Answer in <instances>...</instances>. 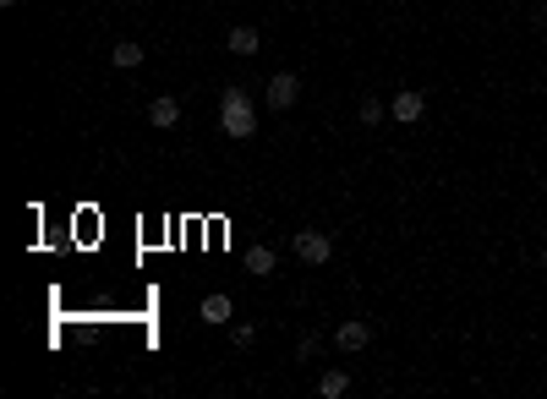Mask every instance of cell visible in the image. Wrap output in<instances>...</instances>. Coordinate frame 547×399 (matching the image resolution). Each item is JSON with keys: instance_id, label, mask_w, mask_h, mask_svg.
I'll return each mask as SVG.
<instances>
[{"instance_id": "obj_1", "label": "cell", "mask_w": 547, "mask_h": 399, "mask_svg": "<svg viewBox=\"0 0 547 399\" xmlns=\"http://www.w3.org/2000/svg\"><path fill=\"white\" fill-rule=\"evenodd\" d=\"M219 126H225V137H236V142H247V137L258 131V110H252L247 88H225V93H219Z\"/></svg>"}, {"instance_id": "obj_2", "label": "cell", "mask_w": 547, "mask_h": 399, "mask_svg": "<svg viewBox=\"0 0 547 399\" xmlns=\"http://www.w3.org/2000/svg\"><path fill=\"white\" fill-rule=\"evenodd\" d=\"M290 252H296L301 263H312V268H318V263H329V257H334V241H329L323 230H296V236H290Z\"/></svg>"}, {"instance_id": "obj_3", "label": "cell", "mask_w": 547, "mask_h": 399, "mask_svg": "<svg viewBox=\"0 0 547 399\" xmlns=\"http://www.w3.org/2000/svg\"><path fill=\"white\" fill-rule=\"evenodd\" d=\"M389 115H394V121H400V126H416V121H422V115H427V99H422V93H416V88H400V93H394V99H389Z\"/></svg>"}, {"instance_id": "obj_4", "label": "cell", "mask_w": 547, "mask_h": 399, "mask_svg": "<svg viewBox=\"0 0 547 399\" xmlns=\"http://www.w3.org/2000/svg\"><path fill=\"white\" fill-rule=\"evenodd\" d=\"M296 93H301V77H296V71L268 77V110H296Z\"/></svg>"}, {"instance_id": "obj_5", "label": "cell", "mask_w": 547, "mask_h": 399, "mask_svg": "<svg viewBox=\"0 0 547 399\" xmlns=\"http://www.w3.org/2000/svg\"><path fill=\"white\" fill-rule=\"evenodd\" d=\"M334 345H340L345 356H356V351H367V345H373V323H362V318H351V323H340V329H334Z\"/></svg>"}, {"instance_id": "obj_6", "label": "cell", "mask_w": 547, "mask_h": 399, "mask_svg": "<svg viewBox=\"0 0 547 399\" xmlns=\"http://www.w3.org/2000/svg\"><path fill=\"white\" fill-rule=\"evenodd\" d=\"M241 263H247V274H258V279H268V274L279 268V252H274V247H258V241H252V247L241 252Z\"/></svg>"}, {"instance_id": "obj_7", "label": "cell", "mask_w": 547, "mask_h": 399, "mask_svg": "<svg viewBox=\"0 0 547 399\" xmlns=\"http://www.w3.org/2000/svg\"><path fill=\"white\" fill-rule=\"evenodd\" d=\"M225 44H230V55H258V49H263V33H258L252 22H236Z\"/></svg>"}, {"instance_id": "obj_8", "label": "cell", "mask_w": 547, "mask_h": 399, "mask_svg": "<svg viewBox=\"0 0 547 399\" xmlns=\"http://www.w3.org/2000/svg\"><path fill=\"white\" fill-rule=\"evenodd\" d=\"M181 121V99H170V93H159L153 104H148V126H159V131H170Z\"/></svg>"}, {"instance_id": "obj_9", "label": "cell", "mask_w": 547, "mask_h": 399, "mask_svg": "<svg viewBox=\"0 0 547 399\" xmlns=\"http://www.w3.org/2000/svg\"><path fill=\"white\" fill-rule=\"evenodd\" d=\"M142 60H148V55H142V44H137V38H121V44L110 49V66H121V71H137Z\"/></svg>"}, {"instance_id": "obj_10", "label": "cell", "mask_w": 547, "mask_h": 399, "mask_svg": "<svg viewBox=\"0 0 547 399\" xmlns=\"http://www.w3.org/2000/svg\"><path fill=\"white\" fill-rule=\"evenodd\" d=\"M197 318H203V323H230V318H236V307H230V296H203Z\"/></svg>"}, {"instance_id": "obj_11", "label": "cell", "mask_w": 547, "mask_h": 399, "mask_svg": "<svg viewBox=\"0 0 547 399\" xmlns=\"http://www.w3.org/2000/svg\"><path fill=\"white\" fill-rule=\"evenodd\" d=\"M384 115H389V104H384L378 93H367V99L356 104V121H362V126H384Z\"/></svg>"}, {"instance_id": "obj_12", "label": "cell", "mask_w": 547, "mask_h": 399, "mask_svg": "<svg viewBox=\"0 0 547 399\" xmlns=\"http://www.w3.org/2000/svg\"><path fill=\"white\" fill-rule=\"evenodd\" d=\"M345 389H351V373H323V378H318V394L323 399H340Z\"/></svg>"}, {"instance_id": "obj_13", "label": "cell", "mask_w": 547, "mask_h": 399, "mask_svg": "<svg viewBox=\"0 0 547 399\" xmlns=\"http://www.w3.org/2000/svg\"><path fill=\"white\" fill-rule=\"evenodd\" d=\"M230 345H236V351H252V345H258V329H252V323H236V329H230Z\"/></svg>"}, {"instance_id": "obj_14", "label": "cell", "mask_w": 547, "mask_h": 399, "mask_svg": "<svg viewBox=\"0 0 547 399\" xmlns=\"http://www.w3.org/2000/svg\"><path fill=\"white\" fill-rule=\"evenodd\" d=\"M71 334H77V345H93V340H99V334H104V329H99V323H93V318H82V323H77V329H71Z\"/></svg>"}, {"instance_id": "obj_15", "label": "cell", "mask_w": 547, "mask_h": 399, "mask_svg": "<svg viewBox=\"0 0 547 399\" xmlns=\"http://www.w3.org/2000/svg\"><path fill=\"white\" fill-rule=\"evenodd\" d=\"M318 351H323V340H318V334H307V340H301V345H296V362H312V356H318Z\"/></svg>"}, {"instance_id": "obj_16", "label": "cell", "mask_w": 547, "mask_h": 399, "mask_svg": "<svg viewBox=\"0 0 547 399\" xmlns=\"http://www.w3.org/2000/svg\"><path fill=\"white\" fill-rule=\"evenodd\" d=\"M531 27H537V33H547V0H542V5H531Z\"/></svg>"}, {"instance_id": "obj_17", "label": "cell", "mask_w": 547, "mask_h": 399, "mask_svg": "<svg viewBox=\"0 0 547 399\" xmlns=\"http://www.w3.org/2000/svg\"><path fill=\"white\" fill-rule=\"evenodd\" d=\"M542 263H547V241H542Z\"/></svg>"}, {"instance_id": "obj_18", "label": "cell", "mask_w": 547, "mask_h": 399, "mask_svg": "<svg viewBox=\"0 0 547 399\" xmlns=\"http://www.w3.org/2000/svg\"><path fill=\"white\" fill-rule=\"evenodd\" d=\"M510 5H521V0H510Z\"/></svg>"}]
</instances>
